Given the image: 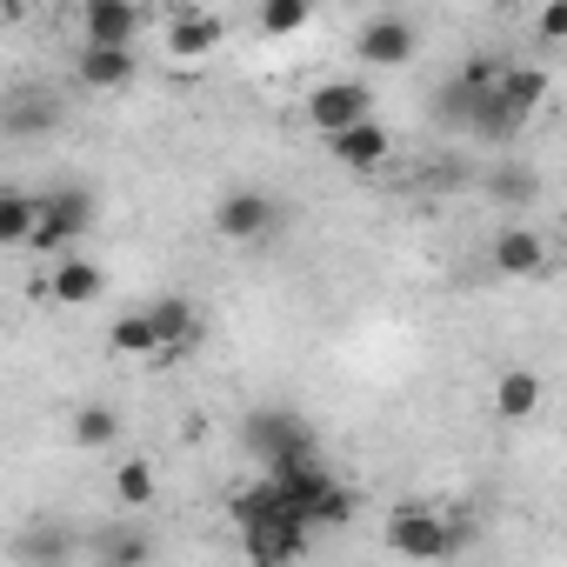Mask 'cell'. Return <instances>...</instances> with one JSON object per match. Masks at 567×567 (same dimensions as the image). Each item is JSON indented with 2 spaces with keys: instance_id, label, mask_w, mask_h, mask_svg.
<instances>
[{
  "instance_id": "obj_1",
  "label": "cell",
  "mask_w": 567,
  "mask_h": 567,
  "mask_svg": "<svg viewBox=\"0 0 567 567\" xmlns=\"http://www.w3.org/2000/svg\"><path fill=\"white\" fill-rule=\"evenodd\" d=\"M381 547L408 567H441L447 554L467 547V520H454L447 507H427V501H401L381 514Z\"/></svg>"
},
{
  "instance_id": "obj_2",
  "label": "cell",
  "mask_w": 567,
  "mask_h": 567,
  "mask_svg": "<svg viewBox=\"0 0 567 567\" xmlns=\"http://www.w3.org/2000/svg\"><path fill=\"white\" fill-rule=\"evenodd\" d=\"M154 34H161V54L167 61H207V54H220L227 48V14L220 8H200V0H174V8H161V21H154Z\"/></svg>"
},
{
  "instance_id": "obj_3",
  "label": "cell",
  "mask_w": 567,
  "mask_h": 567,
  "mask_svg": "<svg viewBox=\"0 0 567 567\" xmlns=\"http://www.w3.org/2000/svg\"><path fill=\"white\" fill-rule=\"evenodd\" d=\"M301 114H308V127H315L321 141H334V134L374 121V87H368L361 74H328V81H315V87L301 94Z\"/></svg>"
},
{
  "instance_id": "obj_4",
  "label": "cell",
  "mask_w": 567,
  "mask_h": 567,
  "mask_svg": "<svg viewBox=\"0 0 567 567\" xmlns=\"http://www.w3.org/2000/svg\"><path fill=\"white\" fill-rule=\"evenodd\" d=\"M41 200H48V214H41V234H34V247H28V254H48V267H54V260H68V254H74V240L94 227L101 200H94V187H81V181L54 187V194H41Z\"/></svg>"
},
{
  "instance_id": "obj_5",
  "label": "cell",
  "mask_w": 567,
  "mask_h": 567,
  "mask_svg": "<svg viewBox=\"0 0 567 567\" xmlns=\"http://www.w3.org/2000/svg\"><path fill=\"white\" fill-rule=\"evenodd\" d=\"M240 441H247V454L260 461V474L280 467V461H295V454H315V447H321L315 427H308L295 408H254L247 427H240Z\"/></svg>"
},
{
  "instance_id": "obj_6",
  "label": "cell",
  "mask_w": 567,
  "mask_h": 567,
  "mask_svg": "<svg viewBox=\"0 0 567 567\" xmlns=\"http://www.w3.org/2000/svg\"><path fill=\"white\" fill-rule=\"evenodd\" d=\"M267 481L280 487V501H288L308 527H315V520H321V507L348 487V481L328 467V454H321V447H315V454H295V461H280V467H267Z\"/></svg>"
},
{
  "instance_id": "obj_7",
  "label": "cell",
  "mask_w": 567,
  "mask_h": 567,
  "mask_svg": "<svg viewBox=\"0 0 567 567\" xmlns=\"http://www.w3.org/2000/svg\"><path fill=\"white\" fill-rule=\"evenodd\" d=\"M274 220H280V200H274L267 187H227V194L214 200V234H220L227 247H254V240H267Z\"/></svg>"
},
{
  "instance_id": "obj_8",
  "label": "cell",
  "mask_w": 567,
  "mask_h": 567,
  "mask_svg": "<svg viewBox=\"0 0 567 567\" xmlns=\"http://www.w3.org/2000/svg\"><path fill=\"white\" fill-rule=\"evenodd\" d=\"M414 54H421V28H414L408 14H374V21L354 28V61L374 68V74H394V68H408Z\"/></svg>"
},
{
  "instance_id": "obj_9",
  "label": "cell",
  "mask_w": 567,
  "mask_h": 567,
  "mask_svg": "<svg viewBox=\"0 0 567 567\" xmlns=\"http://www.w3.org/2000/svg\"><path fill=\"white\" fill-rule=\"evenodd\" d=\"M74 21H81V48H121V54H134V41L154 28V14L134 0H81Z\"/></svg>"
},
{
  "instance_id": "obj_10",
  "label": "cell",
  "mask_w": 567,
  "mask_h": 567,
  "mask_svg": "<svg viewBox=\"0 0 567 567\" xmlns=\"http://www.w3.org/2000/svg\"><path fill=\"white\" fill-rule=\"evenodd\" d=\"M487 267H494L501 280H540V274H547V240H540V227H527V220L494 227V240H487Z\"/></svg>"
},
{
  "instance_id": "obj_11",
  "label": "cell",
  "mask_w": 567,
  "mask_h": 567,
  "mask_svg": "<svg viewBox=\"0 0 567 567\" xmlns=\"http://www.w3.org/2000/svg\"><path fill=\"white\" fill-rule=\"evenodd\" d=\"M101 295H107V267H101L94 254H68V260L48 267V301H54V308L81 315V308H94Z\"/></svg>"
},
{
  "instance_id": "obj_12",
  "label": "cell",
  "mask_w": 567,
  "mask_h": 567,
  "mask_svg": "<svg viewBox=\"0 0 567 567\" xmlns=\"http://www.w3.org/2000/svg\"><path fill=\"white\" fill-rule=\"evenodd\" d=\"M540 401H547V381H540L534 368H501V374H494V388H487V414H494L501 427L534 421V414H540Z\"/></svg>"
},
{
  "instance_id": "obj_13",
  "label": "cell",
  "mask_w": 567,
  "mask_h": 567,
  "mask_svg": "<svg viewBox=\"0 0 567 567\" xmlns=\"http://www.w3.org/2000/svg\"><path fill=\"white\" fill-rule=\"evenodd\" d=\"M147 321H154V334H161V368L181 361V354L200 341V308H194L187 295H161V301H147Z\"/></svg>"
},
{
  "instance_id": "obj_14",
  "label": "cell",
  "mask_w": 567,
  "mask_h": 567,
  "mask_svg": "<svg viewBox=\"0 0 567 567\" xmlns=\"http://www.w3.org/2000/svg\"><path fill=\"white\" fill-rule=\"evenodd\" d=\"M134 74H141V54H121V48H81L74 54V81L87 94H121V87H134Z\"/></svg>"
},
{
  "instance_id": "obj_15",
  "label": "cell",
  "mask_w": 567,
  "mask_h": 567,
  "mask_svg": "<svg viewBox=\"0 0 567 567\" xmlns=\"http://www.w3.org/2000/svg\"><path fill=\"white\" fill-rule=\"evenodd\" d=\"M328 154H334L348 174H374V167H388V161H394V134H388L381 121H361V127L334 134V141H328Z\"/></svg>"
},
{
  "instance_id": "obj_16",
  "label": "cell",
  "mask_w": 567,
  "mask_h": 567,
  "mask_svg": "<svg viewBox=\"0 0 567 567\" xmlns=\"http://www.w3.org/2000/svg\"><path fill=\"white\" fill-rule=\"evenodd\" d=\"M107 494H114V507H127V514H147V507L161 501V467H154L147 454H127V461H114V474H107Z\"/></svg>"
},
{
  "instance_id": "obj_17",
  "label": "cell",
  "mask_w": 567,
  "mask_h": 567,
  "mask_svg": "<svg viewBox=\"0 0 567 567\" xmlns=\"http://www.w3.org/2000/svg\"><path fill=\"white\" fill-rule=\"evenodd\" d=\"M41 214H48L41 194H28V187H0V247L28 254L34 234H41Z\"/></svg>"
},
{
  "instance_id": "obj_18",
  "label": "cell",
  "mask_w": 567,
  "mask_h": 567,
  "mask_svg": "<svg viewBox=\"0 0 567 567\" xmlns=\"http://www.w3.org/2000/svg\"><path fill=\"white\" fill-rule=\"evenodd\" d=\"M107 354L114 361H161V334H154L147 308H127L107 321Z\"/></svg>"
},
{
  "instance_id": "obj_19",
  "label": "cell",
  "mask_w": 567,
  "mask_h": 567,
  "mask_svg": "<svg viewBox=\"0 0 567 567\" xmlns=\"http://www.w3.org/2000/svg\"><path fill=\"white\" fill-rule=\"evenodd\" d=\"M68 441H74V447H87V454H101V447H114V441H121V414H114L107 401H87V408H74V414H68Z\"/></svg>"
},
{
  "instance_id": "obj_20",
  "label": "cell",
  "mask_w": 567,
  "mask_h": 567,
  "mask_svg": "<svg viewBox=\"0 0 567 567\" xmlns=\"http://www.w3.org/2000/svg\"><path fill=\"white\" fill-rule=\"evenodd\" d=\"M94 560L101 567H147L154 560V540L141 527H101L94 534Z\"/></svg>"
},
{
  "instance_id": "obj_21",
  "label": "cell",
  "mask_w": 567,
  "mask_h": 567,
  "mask_svg": "<svg viewBox=\"0 0 567 567\" xmlns=\"http://www.w3.org/2000/svg\"><path fill=\"white\" fill-rule=\"evenodd\" d=\"M308 21H315L308 0H267V8H254V34H260V41H288V34H301Z\"/></svg>"
},
{
  "instance_id": "obj_22",
  "label": "cell",
  "mask_w": 567,
  "mask_h": 567,
  "mask_svg": "<svg viewBox=\"0 0 567 567\" xmlns=\"http://www.w3.org/2000/svg\"><path fill=\"white\" fill-rule=\"evenodd\" d=\"M487 194L507 207V214H520V207H534V194H540V181L527 174V167H494L487 174Z\"/></svg>"
},
{
  "instance_id": "obj_23",
  "label": "cell",
  "mask_w": 567,
  "mask_h": 567,
  "mask_svg": "<svg viewBox=\"0 0 567 567\" xmlns=\"http://www.w3.org/2000/svg\"><path fill=\"white\" fill-rule=\"evenodd\" d=\"M534 48H567V0L534 8Z\"/></svg>"
},
{
  "instance_id": "obj_24",
  "label": "cell",
  "mask_w": 567,
  "mask_h": 567,
  "mask_svg": "<svg viewBox=\"0 0 567 567\" xmlns=\"http://www.w3.org/2000/svg\"><path fill=\"white\" fill-rule=\"evenodd\" d=\"M68 547H74V540H68V527H41V534L28 540V560H54V567H61V560H68Z\"/></svg>"
},
{
  "instance_id": "obj_25",
  "label": "cell",
  "mask_w": 567,
  "mask_h": 567,
  "mask_svg": "<svg viewBox=\"0 0 567 567\" xmlns=\"http://www.w3.org/2000/svg\"><path fill=\"white\" fill-rule=\"evenodd\" d=\"M247 567H280V560H247Z\"/></svg>"
}]
</instances>
